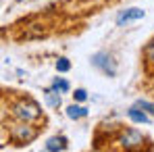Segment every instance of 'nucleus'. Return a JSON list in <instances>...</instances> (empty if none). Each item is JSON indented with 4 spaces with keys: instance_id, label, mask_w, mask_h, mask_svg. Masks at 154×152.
Masks as SVG:
<instances>
[{
    "instance_id": "nucleus-3",
    "label": "nucleus",
    "mask_w": 154,
    "mask_h": 152,
    "mask_svg": "<svg viewBox=\"0 0 154 152\" xmlns=\"http://www.w3.org/2000/svg\"><path fill=\"white\" fill-rule=\"evenodd\" d=\"M92 65L96 69H100L102 73H106L108 77H115L117 75V63L112 60V56L108 52H96L92 56Z\"/></svg>"
},
{
    "instance_id": "nucleus-2",
    "label": "nucleus",
    "mask_w": 154,
    "mask_h": 152,
    "mask_svg": "<svg viewBox=\"0 0 154 152\" xmlns=\"http://www.w3.org/2000/svg\"><path fill=\"white\" fill-rule=\"evenodd\" d=\"M35 138H38V129L33 125H29V123H21V125H15L11 129V140L17 146H27Z\"/></svg>"
},
{
    "instance_id": "nucleus-5",
    "label": "nucleus",
    "mask_w": 154,
    "mask_h": 152,
    "mask_svg": "<svg viewBox=\"0 0 154 152\" xmlns=\"http://www.w3.org/2000/svg\"><path fill=\"white\" fill-rule=\"evenodd\" d=\"M144 17V11L142 8H127V11H123L119 17H117V25H125V23H131V21H137V19H142Z\"/></svg>"
},
{
    "instance_id": "nucleus-7",
    "label": "nucleus",
    "mask_w": 154,
    "mask_h": 152,
    "mask_svg": "<svg viewBox=\"0 0 154 152\" xmlns=\"http://www.w3.org/2000/svg\"><path fill=\"white\" fill-rule=\"evenodd\" d=\"M44 100H46V104L52 106V108H58V106L63 104L60 96H58V92H56L54 88H50V90H46V92H44Z\"/></svg>"
},
{
    "instance_id": "nucleus-6",
    "label": "nucleus",
    "mask_w": 154,
    "mask_h": 152,
    "mask_svg": "<svg viewBox=\"0 0 154 152\" xmlns=\"http://www.w3.org/2000/svg\"><path fill=\"white\" fill-rule=\"evenodd\" d=\"M127 117L133 123H150V117L146 115V110H142V108H137V106H131V108H129Z\"/></svg>"
},
{
    "instance_id": "nucleus-9",
    "label": "nucleus",
    "mask_w": 154,
    "mask_h": 152,
    "mask_svg": "<svg viewBox=\"0 0 154 152\" xmlns=\"http://www.w3.org/2000/svg\"><path fill=\"white\" fill-rule=\"evenodd\" d=\"M85 115H88V108H83V106L71 104V106L67 108V117H69V119H81V117H85Z\"/></svg>"
},
{
    "instance_id": "nucleus-8",
    "label": "nucleus",
    "mask_w": 154,
    "mask_h": 152,
    "mask_svg": "<svg viewBox=\"0 0 154 152\" xmlns=\"http://www.w3.org/2000/svg\"><path fill=\"white\" fill-rule=\"evenodd\" d=\"M67 148V138H50L46 142V150L48 152H56V150H65Z\"/></svg>"
},
{
    "instance_id": "nucleus-4",
    "label": "nucleus",
    "mask_w": 154,
    "mask_h": 152,
    "mask_svg": "<svg viewBox=\"0 0 154 152\" xmlns=\"http://www.w3.org/2000/svg\"><path fill=\"white\" fill-rule=\"evenodd\" d=\"M144 135L137 131V129H125L121 135H119V144L125 148V150H140L144 146Z\"/></svg>"
},
{
    "instance_id": "nucleus-13",
    "label": "nucleus",
    "mask_w": 154,
    "mask_h": 152,
    "mask_svg": "<svg viewBox=\"0 0 154 152\" xmlns=\"http://www.w3.org/2000/svg\"><path fill=\"white\" fill-rule=\"evenodd\" d=\"M52 88H54L56 92H69V81H65V79H54Z\"/></svg>"
},
{
    "instance_id": "nucleus-10",
    "label": "nucleus",
    "mask_w": 154,
    "mask_h": 152,
    "mask_svg": "<svg viewBox=\"0 0 154 152\" xmlns=\"http://www.w3.org/2000/svg\"><path fill=\"white\" fill-rule=\"evenodd\" d=\"M144 56H146V63H148L150 67H154V40H150L148 46L144 48Z\"/></svg>"
},
{
    "instance_id": "nucleus-1",
    "label": "nucleus",
    "mask_w": 154,
    "mask_h": 152,
    "mask_svg": "<svg viewBox=\"0 0 154 152\" xmlns=\"http://www.w3.org/2000/svg\"><path fill=\"white\" fill-rule=\"evenodd\" d=\"M11 110H13V117H15L17 121H21V123H33V121H38L40 115H42L38 102H33L31 98H21V100H17L11 106Z\"/></svg>"
},
{
    "instance_id": "nucleus-12",
    "label": "nucleus",
    "mask_w": 154,
    "mask_h": 152,
    "mask_svg": "<svg viewBox=\"0 0 154 152\" xmlns=\"http://www.w3.org/2000/svg\"><path fill=\"white\" fill-rule=\"evenodd\" d=\"M69 69H71V63H69L67 58H58V60H56V71H58V73H67Z\"/></svg>"
},
{
    "instance_id": "nucleus-14",
    "label": "nucleus",
    "mask_w": 154,
    "mask_h": 152,
    "mask_svg": "<svg viewBox=\"0 0 154 152\" xmlns=\"http://www.w3.org/2000/svg\"><path fill=\"white\" fill-rule=\"evenodd\" d=\"M73 98H75L77 102H83V100H85V98H88V92L79 88V90H75V94H73Z\"/></svg>"
},
{
    "instance_id": "nucleus-11",
    "label": "nucleus",
    "mask_w": 154,
    "mask_h": 152,
    "mask_svg": "<svg viewBox=\"0 0 154 152\" xmlns=\"http://www.w3.org/2000/svg\"><path fill=\"white\" fill-rule=\"evenodd\" d=\"M135 106L137 108H142V110H146V113H150L154 117V102H148V100H137L135 102Z\"/></svg>"
}]
</instances>
